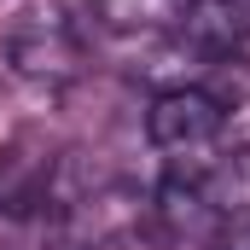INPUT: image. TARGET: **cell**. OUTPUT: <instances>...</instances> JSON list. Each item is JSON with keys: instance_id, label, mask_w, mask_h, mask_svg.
<instances>
[{"instance_id": "1", "label": "cell", "mask_w": 250, "mask_h": 250, "mask_svg": "<svg viewBox=\"0 0 250 250\" xmlns=\"http://www.w3.org/2000/svg\"><path fill=\"white\" fill-rule=\"evenodd\" d=\"M227 123V105L209 93V87H169V93H157L151 99V111H146V140L157 146V151H198V146H209L215 134Z\"/></svg>"}, {"instance_id": "2", "label": "cell", "mask_w": 250, "mask_h": 250, "mask_svg": "<svg viewBox=\"0 0 250 250\" xmlns=\"http://www.w3.org/2000/svg\"><path fill=\"white\" fill-rule=\"evenodd\" d=\"M53 175H59V157L41 134H18L0 146V215L23 221L35 209H47L53 198Z\"/></svg>"}, {"instance_id": "3", "label": "cell", "mask_w": 250, "mask_h": 250, "mask_svg": "<svg viewBox=\"0 0 250 250\" xmlns=\"http://www.w3.org/2000/svg\"><path fill=\"white\" fill-rule=\"evenodd\" d=\"M12 59L23 76H64L76 59V41L64 35V23H47V12H41L35 23H23L12 35Z\"/></svg>"}, {"instance_id": "4", "label": "cell", "mask_w": 250, "mask_h": 250, "mask_svg": "<svg viewBox=\"0 0 250 250\" xmlns=\"http://www.w3.org/2000/svg\"><path fill=\"white\" fill-rule=\"evenodd\" d=\"M204 250H250V209H245V215H227V221L209 233Z\"/></svg>"}]
</instances>
